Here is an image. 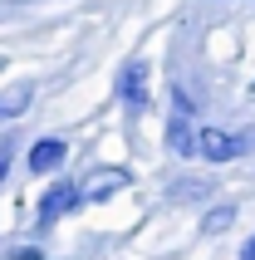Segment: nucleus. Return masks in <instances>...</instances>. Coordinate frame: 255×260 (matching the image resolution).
<instances>
[{"label": "nucleus", "instance_id": "obj_11", "mask_svg": "<svg viewBox=\"0 0 255 260\" xmlns=\"http://www.w3.org/2000/svg\"><path fill=\"white\" fill-rule=\"evenodd\" d=\"M5 152H10V147H0V172H5Z\"/></svg>", "mask_w": 255, "mask_h": 260}, {"label": "nucleus", "instance_id": "obj_6", "mask_svg": "<svg viewBox=\"0 0 255 260\" xmlns=\"http://www.w3.org/2000/svg\"><path fill=\"white\" fill-rule=\"evenodd\" d=\"M35 99V84H5L0 88V118H20Z\"/></svg>", "mask_w": 255, "mask_h": 260}, {"label": "nucleus", "instance_id": "obj_5", "mask_svg": "<svg viewBox=\"0 0 255 260\" xmlns=\"http://www.w3.org/2000/svg\"><path fill=\"white\" fill-rule=\"evenodd\" d=\"M118 187H128V172H99L93 177V182H84V187H79V197H88V202H108V197H113Z\"/></svg>", "mask_w": 255, "mask_h": 260}, {"label": "nucleus", "instance_id": "obj_8", "mask_svg": "<svg viewBox=\"0 0 255 260\" xmlns=\"http://www.w3.org/2000/svg\"><path fill=\"white\" fill-rule=\"evenodd\" d=\"M231 221H236V206H216V211H206V231H226Z\"/></svg>", "mask_w": 255, "mask_h": 260}, {"label": "nucleus", "instance_id": "obj_3", "mask_svg": "<svg viewBox=\"0 0 255 260\" xmlns=\"http://www.w3.org/2000/svg\"><path fill=\"white\" fill-rule=\"evenodd\" d=\"M64 157H69V147L59 143V138H40V143L29 147V172H54V167H64Z\"/></svg>", "mask_w": 255, "mask_h": 260}, {"label": "nucleus", "instance_id": "obj_4", "mask_svg": "<svg viewBox=\"0 0 255 260\" xmlns=\"http://www.w3.org/2000/svg\"><path fill=\"white\" fill-rule=\"evenodd\" d=\"M118 93H123L133 108H147V64H128L123 79H118Z\"/></svg>", "mask_w": 255, "mask_h": 260}, {"label": "nucleus", "instance_id": "obj_10", "mask_svg": "<svg viewBox=\"0 0 255 260\" xmlns=\"http://www.w3.org/2000/svg\"><path fill=\"white\" fill-rule=\"evenodd\" d=\"M241 260H255V236L245 241V250H241Z\"/></svg>", "mask_w": 255, "mask_h": 260}, {"label": "nucleus", "instance_id": "obj_9", "mask_svg": "<svg viewBox=\"0 0 255 260\" xmlns=\"http://www.w3.org/2000/svg\"><path fill=\"white\" fill-rule=\"evenodd\" d=\"M10 260H44V255H40V250H15Z\"/></svg>", "mask_w": 255, "mask_h": 260}, {"label": "nucleus", "instance_id": "obj_7", "mask_svg": "<svg viewBox=\"0 0 255 260\" xmlns=\"http://www.w3.org/2000/svg\"><path fill=\"white\" fill-rule=\"evenodd\" d=\"M167 143H172V152H182V157H197V133H192V123H186L182 113L167 123Z\"/></svg>", "mask_w": 255, "mask_h": 260}, {"label": "nucleus", "instance_id": "obj_1", "mask_svg": "<svg viewBox=\"0 0 255 260\" xmlns=\"http://www.w3.org/2000/svg\"><path fill=\"white\" fill-rule=\"evenodd\" d=\"M79 202H84V197H79V187H74V182H54V187L44 191L40 211H35V221H40V231H49V226H54V221L64 216V211H74Z\"/></svg>", "mask_w": 255, "mask_h": 260}, {"label": "nucleus", "instance_id": "obj_2", "mask_svg": "<svg viewBox=\"0 0 255 260\" xmlns=\"http://www.w3.org/2000/svg\"><path fill=\"white\" fill-rule=\"evenodd\" d=\"M241 152H245V143L231 138V133H221V128H201L197 133V157H206V162H231V157H241Z\"/></svg>", "mask_w": 255, "mask_h": 260}]
</instances>
